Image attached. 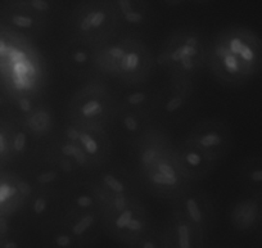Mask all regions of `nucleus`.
I'll list each match as a JSON object with an SVG mask.
<instances>
[{"mask_svg":"<svg viewBox=\"0 0 262 248\" xmlns=\"http://www.w3.org/2000/svg\"><path fill=\"white\" fill-rule=\"evenodd\" d=\"M131 152L140 184L156 198L172 202L193 185L180 168L176 143L160 123L131 141Z\"/></svg>","mask_w":262,"mask_h":248,"instance_id":"nucleus-1","label":"nucleus"},{"mask_svg":"<svg viewBox=\"0 0 262 248\" xmlns=\"http://www.w3.org/2000/svg\"><path fill=\"white\" fill-rule=\"evenodd\" d=\"M207 67L225 87L247 85L262 72V37L244 25H228L210 42Z\"/></svg>","mask_w":262,"mask_h":248,"instance_id":"nucleus-2","label":"nucleus"},{"mask_svg":"<svg viewBox=\"0 0 262 248\" xmlns=\"http://www.w3.org/2000/svg\"><path fill=\"white\" fill-rule=\"evenodd\" d=\"M155 65L150 48L133 35H118L112 42L98 48L95 55L99 77L111 78L128 88L144 85Z\"/></svg>","mask_w":262,"mask_h":248,"instance_id":"nucleus-3","label":"nucleus"},{"mask_svg":"<svg viewBox=\"0 0 262 248\" xmlns=\"http://www.w3.org/2000/svg\"><path fill=\"white\" fill-rule=\"evenodd\" d=\"M208 52L210 42L206 35L193 26H184L163 40L155 59L168 77L195 80L207 67Z\"/></svg>","mask_w":262,"mask_h":248,"instance_id":"nucleus-4","label":"nucleus"},{"mask_svg":"<svg viewBox=\"0 0 262 248\" xmlns=\"http://www.w3.org/2000/svg\"><path fill=\"white\" fill-rule=\"evenodd\" d=\"M120 100L107 81L95 77L85 82L70 98L67 121L77 126L110 133L115 128Z\"/></svg>","mask_w":262,"mask_h":248,"instance_id":"nucleus-5","label":"nucleus"},{"mask_svg":"<svg viewBox=\"0 0 262 248\" xmlns=\"http://www.w3.org/2000/svg\"><path fill=\"white\" fill-rule=\"evenodd\" d=\"M70 37L100 48L120 35L112 0H80L67 21Z\"/></svg>","mask_w":262,"mask_h":248,"instance_id":"nucleus-6","label":"nucleus"},{"mask_svg":"<svg viewBox=\"0 0 262 248\" xmlns=\"http://www.w3.org/2000/svg\"><path fill=\"white\" fill-rule=\"evenodd\" d=\"M102 204V212L140 198L139 178L120 163H107L89 179Z\"/></svg>","mask_w":262,"mask_h":248,"instance_id":"nucleus-7","label":"nucleus"},{"mask_svg":"<svg viewBox=\"0 0 262 248\" xmlns=\"http://www.w3.org/2000/svg\"><path fill=\"white\" fill-rule=\"evenodd\" d=\"M180 143L202 154L208 162L219 168L231 153L234 134L225 121L206 118L194 123L180 139Z\"/></svg>","mask_w":262,"mask_h":248,"instance_id":"nucleus-8","label":"nucleus"},{"mask_svg":"<svg viewBox=\"0 0 262 248\" xmlns=\"http://www.w3.org/2000/svg\"><path fill=\"white\" fill-rule=\"evenodd\" d=\"M103 226L113 242L130 247L153 225L152 216L142 199L115 210L103 211Z\"/></svg>","mask_w":262,"mask_h":248,"instance_id":"nucleus-9","label":"nucleus"},{"mask_svg":"<svg viewBox=\"0 0 262 248\" xmlns=\"http://www.w3.org/2000/svg\"><path fill=\"white\" fill-rule=\"evenodd\" d=\"M173 214L179 215L208 238L216 222V207L212 196L193 185L171 202Z\"/></svg>","mask_w":262,"mask_h":248,"instance_id":"nucleus-10","label":"nucleus"},{"mask_svg":"<svg viewBox=\"0 0 262 248\" xmlns=\"http://www.w3.org/2000/svg\"><path fill=\"white\" fill-rule=\"evenodd\" d=\"M52 18L37 13L26 3H6L0 8V25L7 31L34 40L45 34Z\"/></svg>","mask_w":262,"mask_h":248,"instance_id":"nucleus-11","label":"nucleus"},{"mask_svg":"<svg viewBox=\"0 0 262 248\" xmlns=\"http://www.w3.org/2000/svg\"><path fill=\"white\" fill-rule=\"evenodd\" d=\"M60 130L76 143L94 173L108 163L111 149H112V143H111L108 131L82 128V126H77L69 121L60 128Z\"/></svg>","mask_w":262,"mask_h":248,"instance_id":"nucleus-12","label":"nucleus"},{"mask_svg":"<svg viewBox=\"0 0 262 248\" xmlns=\"http://www.w3.org/2000/svg\"><path fill=\"white\" fill-rule=\"evenodd\" d=\"M195 95V80L168 77L160 90L158 116L163 120L176 122L189 115Z\"/></svg>","mask_w":262,"mask_h":248,"instance_id":"nucleus-13","label":"nucleus"},{"mask_svg":"<svg viewBox=\"0 0 262 248\" xmlns=\"http://www.w3.org/2000/svg\"><path fill=\"white\" fill-rule=\"evenodd\" d=\"M97 49L80 40L69 37L59 49V62L63 71L77 80L99 77L95 66Z\"/></svg>","mask_w":262,"mask_h":248,"instance_id":"nucleus-14","label":"nucleus"},{"mask_svg":"<svg viewBox=\"0 0 262 248\" xmlns=\"http://www.w3.org/2000/svg\"><path fill=\"white\" fill-rule=\"evenodd\" d=\"M63 192L64 189L58 188H31V193L21 212L25 221L40 229L50 220L59 216Z\"/></svg>","mask_w":262,"mask_h":248,"instance_id":"nucleus-15","label":"nucleus"},{"mask_svg":"<svg viewBox=\"0 0 262 248\" xmlns=\"http://www.w3.org/2000/svg\"><path fill=\"white\" fill-rule=\"evenodd\" d=\"M31 193V185L18 173L0 169V220L21 214Z\"/></svg>","mask_w":262,"mask_h":248,"instance_id":"nucleus-16","label":"nucleus"},{"mask_svg":"<svg viewBox=\"0 0 262 248\" xmlns=\"http://www.w3.org/2000/svg\"><path fill=\"white\" fill-rule=\"evenodd\" d=\"M59 219L86 248L94 244L102 234H104L102 210L76 211L62 209Z\"/></svg>","mask_w":262,"mask_h":248,"instance_id":"nucleus-17","label":"nucleus"},{"mask_svg":"<svg viewBox=\"0 0 262 248\" xmlns=\"http://www.w3.org/2000/svg\"><path fill=\"white\" fill-rule=\"evenodd\" d=\"M161 230L165 248H205L208 239L202 232L172 211L163 221Z\"/></svg>","mask_w":262,"mask_h":248,"instance_id":"nucleus-18","label":"nucleus"},{"mask_svg":"<svg viewBox=\"0 0 262 248\" xmlns=\"http://www.w3.org/2000/svg\"><path fill=\"white\" fill-rule=\"evenodd\" d=\"M30 136L14 116L0 117V169L21 158L29 151Z\"/></svg>","mask_w":262,"mask_h":248,"instance_id":"nucleus-19","label":"nucleus"},{"mask_svg":"<svg viewBox=\"0 0 262 248\" xmlns=\"http://www.w3.org/2000/svg\"><path fill=\"white\" fill-rule=\"evenodd\" d=\"M120 25V34L133 35L143 31L152 21L149 0H112Z\"/></svg>","mask_w":262,"mask_h":248,"instance_id":"nucleus-20","label":"nucleus"},{"mask_svg":"<svg viewBox=\"0 0 262 248\" xmlns=\"http://www.w3.org/2000/svg\"><path fill=\"white\" fill-rule=\"evenodd\" d=\"M36 100L18 108L14 117L30 138L42 139L52 135L54 129V117L47 106L40 105Z\"/></svg>","mask_w":262,"mask_h":248,"instance_id":"nucleus-21","label":"nucleus"},{"mask_svg":"<svg viewBox=\"0 0 262 248\" xmlns=\"http://www.w3.org/2000/svg\"><path fill=\"white\" fill-rule=\"evenodd\" d=\"M258 194L246 193L235 199L228 210V221L231 229L239 234H253L258 224Z\"/></svg>","mask_w":262,"mask_h":248,"instance_id":"nucleus-22","label":"nucleus"},{"mask_svg":"<svg viewBox=\"0 0 262 248\" xmlns=\"http://www.w3.org/2000/svg\"><path fill=\"white\" fill-rule=\"evenodd\" d=\"M158 113L155 111L138 110V108L118 107L115 128L127 141H133L142 135L148 128L156 123Z\"/></svg>","mask_w":262,"mask_h":248,"instance_id":"nucleus-23","label":"nucleus"},{"mask_svg":"<svg viewBox=\"0 0 262 248\" xmlns=\"http://www.w3.org/2000/svg\"><path fill=\"white\" fill-rule=\"evenodd\" d=\"M42 248H86L62 222L59 216L39 229Z\"/></svg>","mask_w":262,"mask_h":248,"instance_id":"nucleus-24","label":"nucleus"},{"mask_svg":"<svg viewBox=\"0 0 262 248\" xmlns=\"http://www.w3.org/2000/svg\"><path fill=\"white\" fill-rule=\"evenodd\" d=\"M236 181L247 193L262 194V156L244 158L236 169Z\"/></svg>","mask_w":262,"mask_h":248,"instance_id":"nucleus-25","label":"nucleus"},{"mask_svg":"<svg viewBox=\"0 0 262 248\" xmlns=\"http://www.w3.org/2000/svg\"><path fill=\"white\" fill-rule=\"evenodd\" d=\"M127 248H165L162 230L160 226L153 224L137 242Z\"/></svg>","mask_w":262,"mask_h":248,"instance_id":"nucleus-26","label":"nucleus"},{"mask_svg":"<svg viewBox=\"0 0 262 248\" xmlns=\"http://www.w3.org/2000/svg\"><path fill=\"white\" fill-rule=\"evenodd\" d=\"M12 220H0V248H4V239H6L7 233L9 232L12 226H13V222Z\"/></svg>","mask_w":262,"mask_h":248,"instance_id":"nucleus-27","label":"nucleus"},{"mask_svg":"<svg viewBox=\"0 0 262 248\" xmlns=\"http://www.w3.org/2000/svg\"><path fill=\"white\" fill-rule=\"evenodd\" d=\"M259 207H258V224H257V234L262 237V194H258Z\"/></svg>","mask_w":262,"mask_h":248,"instance_id":"nucleus-28","label":"nucleus"},{"mask_svg":"<svg viewBox=\"0 0 262 248\" xmlns=\"http://www.w3.org/2000/svg\"><path fill=\"white\" fill-rule=\"evenodd\" d=\"M183 2L184 0H165V3L168 4V6H171V7L179 6V4H181Z\"/></svg>","mask_w":262,"mask_h":248,"instance_id":"nucleus-29","label":"nucleus"},{"mask_svg":"<svg viewBox=\"0 0 262 248\" xmlns=\"http://www.w3.org/2000/svg\"><path fill=\"white\" fill-rule=\"evenodd\" d=\"M26 0H7L6 3H24Z\"/></svg>","mask_w":262,"mask_h":248,"instance_id":"nucleus-30","label":"nucleus"},{"mask_svg":"<svg viewBox=\"0 0 262 248\" xmlns=\"http://www.w3.org/2000/svg\"><path fill=\"white\" fill-rule=\"evenodd\" d=\"M191 2H196V3H208L211 0H191Z\"/></svg>","mask_w":262,"mask_h":248,"instance_id":"nucleus-31","label":"nucleus"},{"mask_svg":"<svg viewBox=\"0 0 262 248\" xmlns=\"http://www.w3.org/2000/svg\"><path fill=\"white\" fill-rule=\"evenodd\" d=\"M0 27H2V25H0Z\"/></svg>","mask_w":262,"mask_h":248,"instance_id":"nucleus-32","label":"nucleus"}]
</instances>
